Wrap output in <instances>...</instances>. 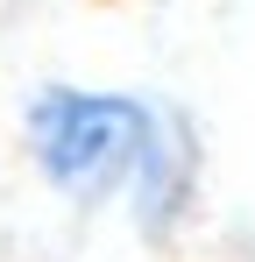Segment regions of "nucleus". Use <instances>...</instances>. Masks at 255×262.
I'll list each match as a JSON object with an SVG mask.
<instances>
[{
    "label": "nucleus",
    "mask_w": 255,
    "mask_h": 262,
    "mask_svg": "<svg viewBox=\"0 0 255 262\" xmlns=\"http://www.w3.org/2000/svg\"><path fill=\"white\" fill-rule=\"evenodd\" d=\"M156 99L121 85H71L50 78L22 99V149L29 170L78 213H99L128 191V177L142 163L149 135H156Z\"/></svg>",
    "instance_id": "1"
},
{
    "label": "nucleus",
    "mask_w": 255,
    "mask_h": 262,
    "mask_svg": "<svg viewBox=\"0 0 255 262\" xmlns=\"http://www.w3.org/2000/svg\"><path fill=\"white\" fill-rule=\"evenodd\" d=\"M192 199H199V142H192V121L177 106H163L156 135H149V149H142V163H135V177L121 191V206L135 220V234L149 248H163L192 220Z\"/></svg>",
    "instance_id": "2"
}]
</instances>
